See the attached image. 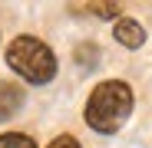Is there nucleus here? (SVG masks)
<instances>
[{"instance_id":"obj_6","label":"nucleus","mask_w":152,"mask_h":148,"mask_svg":"<svg viewBox=\"0 0 152 148\" xmlns=\"http://www.w3.org/2000/svg\"><path fill=\"white\" fill-rule=\"evenodd\" d=\"M96 53L99 49L93 43H83L80 49H76V63H83V66H96Z\"/></svg>"},{"instance_id":"obj_8","label":"nucleus","mask_w":152,"mask_h":148,"mask_svg":"<svg viewBox=\"0 0 152 148\" xmlns=\"http://www.w3.org/2000/svg\"><path fill=\"white\" fill-rule=\"evenodd\" d=\"M50 148H80V142H76L73 135H60V138H53Z\"/></svg>"},{"instance_id":"obj_3","label":"nucleus","mask_w":152,"mask_h":148,"mask_svg":"<svg viewBox=\"0 0 152 148\" xmlns=\"http://www.w3.org/2000/svg\"><path fill=\"white\" fill-rule=\"evenodd\" d=\"M20 105H23V89L17 82H4V79H0V118L17 115Z\"/></svg>"},{"instance_id":"obj_5","label":"nucleus","mask_w":152,"mask_h":148,"mask_svg":"<svg viewBox=\"0 0 152 148\" xmlns=\"http://www.w3.org/2000/svg\"><path fill=\"white\" fill-rule=\"evenodd\" d=\"M0 148H37V142H33L30 135L10 132V135H0Z\"/></svg>"},{"instance_id":"obj_4","label":"nucleus","mask_w":152,"mask_h":148,"mask_svg":"<svg viewBox=\"0 0 152 148\" xmlns=\"http://www.w3.org/2000/svg\"><path fill=\"white\" fill-rule=\"evenodd\" d=\"M113 33H116V40H119L122 46H129V49H136V46H142V43H145V30L139 27L136 20H119Z\"/></svg>"},{"instance_id":"obj_7","label":"nucleus","mask_w":152,"mask_h":148,"mask_svg":"<svg viewBox=\"0 0 152 148\" xmlns=\"http://www.w3.org/2000/svg\"><path fill=\"white\" fill-rule=\"evenodd\" d=\"M119 4H89V13H96V17H119Z\"/></svg>"},{"instance_id":"obj_2","label":"nucleus","mask_w":152,"mask_h":148,"mask_svg":"<svg viewBox=\"0 0 152 148\" xmlns=\"http://www.w3.org/2000/svg\"><path fill=\"white\" fill-rule=\"evenodd\" d=\"M7 63H10L13 72H20L33 86H43V82H50L56 76V56L37 36H17L7 46Z\"/></svg>"},{"instance_id":"obj_1","label":"nucleus","mask_w":152,"mask_h":148,"mask_svg":"<svg viewBox=\"0 0 152 148\" xmlns=\"http://www.w3.org/2000/svg\"><path fill=\"white\" fill-rule=\"evenodd\" d=\"M129 112H132V89L119 79L99 82L89 95V102H86V122L99 135L119 132L122 122L129 118Z\"/></svg>"}]
</instances>
